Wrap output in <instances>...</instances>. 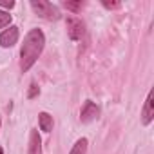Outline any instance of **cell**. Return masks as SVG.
Listing matches in <instances>:
<instances>
[{"instance_id": "cell-11", "label": "cell", "mask_w": 154, "mask_h": 154, "mask_svg": "<svg viewBox=\"0 0 154 154\" xmlns=\"http://www.w3.org/2000/svg\"><path fill=\"white\" fill-rule=\"evenodd\" d=\"M63 6H65L67 9L74 11V13H78V11L84 8V4H82V2H63Z\"/></svg>"}, {"instance_id": "cell-5", "label": "cell", "mask_w": 154, "mask_h": 154, "mask_svg": "<svg viewBox=\"0 0 154 154\" xmlns=\"http://www.w3.org/2000/svg\"><path fill=\"white\" fill-rule=\"evenodd\" d=\"M18 27L17 26H9V29L0 33V45L2 47H13L18 42Z\"/></svg>"}, {"instance_id": "cell-4", "label": "cell", "mask_w": 154, "mask_h": 154, "mask_svg": "<svg viewBox=\"0 0 154 154\" xmlns=\"http://www.w3.org/2000/svg\"><path fill=\"white\" fill-rule=\"evenodd\" d=\"M98 116H100V107H98L94 102L87 100V102L84 103L82 111H80V122H82V123H91V122L96 120Z\"/></svg>"}, {"instance_id": "cell-14", "label": "cell", "mask_w": 154, "mask_h": 154, "mask_svg": "<svg viewBox=\"0 0 154 154\" xmlns=\"http://www.w3.org/2000/svg\"><path fill=\"white\" fill-rule=\"evenodd\" d=\"M107 9H116V8H120V4L118 2H109V0H103V2H102Z\"/></svg>"}, {"instance_id": "cell-1", "label": "cell", "mask_w": 154, "mask_h": 154, "mask_svg": "<svg viewBox=\"0 0 154 154\" xmlns=\"http://www.w3.org/2000/svg\"><path fill=\"white\" fill-rule=\"evenodd\" d=\"M44 44H45V36L40 29H31L26 35L22 49H20V67H22L24 72L29 71L35 65L40 53L44 51Z\"/></svg>"}, {"instance_id": "cell-3", "label": "cell", "mask_w": 154, "mask_h": 154, "mask_svg": "<svg viewBox=\"0 0 154 154\" xmlns=\"http://www.w3.org/2000/svg\"><path fill=\"white\" fill-rule=\"evenodd\" d=\"M67 35L71 40H80L85 33V26L80 18H76V17H67Z\"/></svg>"}, {"instance_id": "cell-8", "label": "cell", "mask_w": 154, "mask_h": 154, "mask_svg": "<svg viewBox=\"0 0 154 154\" xmlns=\"http://www.w3.org/2000/svg\"><path fill=\"white\" fill-rule=\"evenodd\" d=\"M38 123H40V131L44 132H51L53 131V116L47 112H40L38 114Z\"/></svg>"}, {"instance_id": "cell-10", "label": "cell", "mask_w": 154, "mask_h": 154, "mask_svg": "<svg viewBox=\"0 0 154 154\" xmlns=\"http://www.w3.org/2000/svg\"><path fill=\"white\" fill-rule=\"evenodd\" d=\"M11 20H13V17H11L8 11L0 9V29H2V27H8V26L11 24Z\"/></svg>"}, {"instance_id": "cell-2", "label": "cell", "mask_w": 154, "mask_h": 154, "mask_svg": "<svg viewBox=\"0 0 154 154\" xmlns=\"http://www.w3.org/2000/svg\"><path fill=\"white\" fill-rule=\"evenodd\" d=\"M31 8L35 9V13L40 18L45 20H58L60 18V9L56 6H53L47 0H31Z\"/></svg>"}, {"instance_id": "cell-9", "label": "cell", "mask_w": 154, "mask_h": 154, "mask_svg": "<svg viewBox=\"0 0 154 154\" xmlns=\"http://www.w3.org/2000/svg\"><path fill=\"white\" fill-rule=\"evenodd\" d=\"M85 152H87V140L85 138H80L78 141L72 145V149H71L69 154H85Z\"/></svg>"}, {"instance_id": "cell-16", "label": "cell", "mask_w": 154, "mask_h": 154, "mask_svg": "<svg viewBox=\"0 0 154 154\" xmlns=\"http://www.w3.org/2000/svg\"><path fill=\"white\" fill-rule=\"evenodd\" d=\"M0 125H2V122H0Z\"/></svg>"}, {"instance_id": "cell-12", "label": "cell", "mask_w": 154, "mask_h": 154, "mask_svg": "<svg viewBox=\"0 0 154 154\" xmlns=\"http://www.w3.org/2000/svg\"><path fill=\"white\" fill-rule=\"evenodd\" d=\"M38 94H40V87H38L36 84H31V85H29V91H27V98L33 100V98H36Z\"/></svg>"}, {"instance_id": "cell-7", "label": "cell", "mask_w": 154, "mask_h": 154, "mask_svg": "<svg viewBox=\"0 0 154 154\" xmlns=\"http://www.w3.org/2000/svg\"><path fill=\"white\" fill-rule=\"evenodd\" d=\"M27 154H42V140H40V134H38V131H36V129H33V131H31Z\"/></svg>"}, {"instance_id": "cell-6", "label": "cell", "mask_w": 154, "mask_h": 154, "mask_svg": "<svg viewBox=\"0 0 154 154\" xmlns=\"http://www.w3.org/2000/svg\"><path fill=\"white\" fill-rule=\"evenodd\" d=\"M141 116H143V125H149L150 122H152V118H154V102H152V91L149 93V96H147V100H145V105H143V112H141Z\"/></svg>"}, {"instance_id": "cell-15", "label": "cell", "mask_w": 154, "mask_h": 154, "mask_svg": "<svg viewBox=\"0 0 154 154\" xmlns=\"http://www.w3.org/2000/svg\"><path fill=\"white\" fill-rule=\"evenodd\" d=\"M0 154H4V150H2V147H0Z\"/></svg>"}, {"instance_id": "cell-13", "label": "cell", "mask_w": 154, "mask_h": 154, "mask_svg": "<svg viewBox=\"0 0 154 154\" xmlns=\"http://www.w3.org/2000/svg\"><path fill=\"white\" fill-rule=\"evenodd\" d=\"M0 8L13 9V8H15V2H13V0H0Z\"/></svg>"}]
</instances>
